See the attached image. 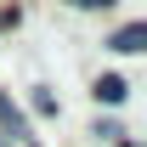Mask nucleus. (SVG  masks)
<instances>
[{"mask_svg": "<svg viewBox=\"0 0 147 147\" xmlns=\"http://www.w3.org/2000/svg\"><path fill=\"white\" fill-rule=\"evenodd\" d=\"M0 6H11V0H0Z\"/></svg>", "mask_w": 147, "mask_h": 147, "instance_id": "obj_7", "label": "nucleus"}, {"mask_svg": "<svg viewBox=\"0 0 147 147\" xmlns=\"http://www.w3.org/2000/svg\"><path fill=\"white\" fill-rule=\"evenodd\" d=\"M96 96H102V102H125V96H130V85L119 79V74H102V79H96Z\"/></svg>", "mask_w": 147, "mask_h": 147, "instance_id": "obj_2", "label": "nucleus"}, {"mask_svg": "<svg viewBox=\"0 0 147 147\" xmlns=\"http://www.w3.org/2000/svg\"><path fill=\"white\" fill-rule=\"evenodd\" d=\"M11 17H17V11H11V6H0V28H6V23H11Z\"/></svg>", "mask_w": 147, "mask_h": 147, "instance_id": "obj_6", "label": "nucleus"}, {"mask_svg": "<svg viewBox=\"0 0 147 147\" xmlns=\"http://www.w3.org/2000/svg\"><path fill=\"white\" fill-rule=\"evenodd\" d=\"M34 113H57V96L51 91H34Z\"/></svg>", "mask_w": 147, "mask_h": 147, "instance_id": "obj_4", "label": "nucleus"}, {"mask_svg": "<svg viewBox=\"0 0 147 147\" xmlns=\"http://www.w3.org/2000/svg\"><path fill=\"white\" fill-rule=\"evenodd\" d=\"M0 125L11 130V136H28V119H23V113H17V102H6V96H0Z\"/></svg>", "mask_w": 147, "mask_h": 147, "instance_id": "obj_3", "label": "nucleus"}, {"mask_svg": "<svg viewBox=\"0 0 147 147\" xmlns=\"http://www.w3.org/2000/svg\"><path fill=\"white\" fill-rule=\"evenodd\" d=\"M108 45H113V51H142V45H147V28H142V23H125Z\"/></svg>", "mask_w": 147, "mask_h": 147, "instance_id": "obj_1", "label": "nucleus"}, {"mask_svg": "<svg viewBox=\"0 0 147 147\" xmlns=\"http://www.w3.org/2000/svg\"><path fill=\"white\" fill-rule=\"evenodd\" d=\"M74 6H85V11H96V6H113V0H74Z\"/></svg>", "mask_w": 147, "mask_h": 147, "instance_id": "obj_5", "label": "nucleus"}]
</instances>
